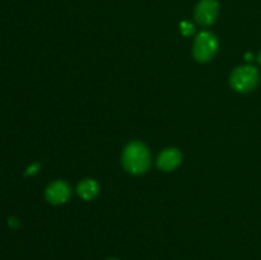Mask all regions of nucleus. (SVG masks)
Returning <instances> with one entry per match:
<instances>
[{
	"instance_id": "obj_1",
	"label": "nucleus",
	"mask_w": 261,
	"mask_h": 260,
	"mask_svg": "<svg viewBox=\"0 0 261 260\" xmlns=\"http://www.w3.org/2000/svg\"><path fill=\"white\" fill-rule=\"evenodd\" d=\"M122 165L127 172L133 175H142L149 168V150L140 142L129 143L122 153Z\"/></svg>"
},
{
	"instance_id": "obj_2",
	"label": "nucleus",
	"mask_w": 261,
	"mask_h": 260,
	"mask_svg": "<svg viewBox=\"0 0 261 260\" xmlns=\"http://www.w3.org/2000/svg\"><path fill=\"white\" fill-rule=\"evenodd\" d=\"M259 83V71L254 66H239L231 74V86L234 91L247 93Z\"/></svg>"
},
{
	"instance_id": "obj_3",
	"label": "nucleus",
	"mask_w": 261,
	"mask_h": 260,
	"mask_svg": "<svg viewBox=\"0 0 261 260\" xmlns=\"http://www.w3.org/2000/svg\"><path fill=\"white\" fill-rule=\"evenodd\" d=\"M218 50V40L211 32H200L194 41L193 55L199 63H206L216 55Z\"/></svg>"
},
{
	"instance_id": "obj_4",
	"label": "nucleus",
	"mask_w": 261,
	"mask_h": 260,
	"mask_svg": "<svg viewBox=\"0 0 261 260\" xmlns=\"http://www.w3.org/2000/svg\"><path fill=\"white\" fill-rule=\"evenodd\" d=\"M219 13V4L217 0H199L194 10L195 20L201 25H211L216 22Z\"/></svg>"
},
{
	"instance_id": "obj_5",
	"label": "nucleus",
	"mask_w": 261,
	"mask_h": 260,
	"mask_svg": "<svg viewBox=\"0 0 261 260\" xmlns=\"http://www.w3.org/2000/svg\"><path fill=\"white\" fill-rule=\"evenodd\" d=\"M70 196V188L65 181H54L46 189V199L51 204H63Z\"/></svg>"
},
{
	"instance_id": "obj_6",
	"label": "nucleus",
	"mask_w": 261,
	"mask_h": 260,
	"mask_svg": "<svg viewBox=\"0 0 261 260\" xmlns=\"http://www.w3.org/2000/svg\"><path fill=\"white\" fill-rule=\"evenodd\" d=\"M181 161H182V155H181L180 150L176 148H167L160 154L157 165L161 170L172 171L180 166Z\"/></svg>"
},
{
	"instance_id": "obj_7",
	"label": "nucleus",
	"mask_w": 261,
	"mask_h": 260,
	"mask_svg": "<svg viewBox=\"0 0 261 260\" xmlns=\"http://www.w3.org/2000/svg\"><path fill=\"white\" fill-rule=\"evenodd\" d=\"M76 191H78L79 196H82L84 200H92L98 195L99 186L94 180L87 178V180L81 181V184L76 188Z\"/></svg>"
},
{
	"instance_id": "obj_8",
	"label": "nucleus",
	"mask_w": 261,
	"mask_h": 260,
	"mask_svg": "<svg viewBox=\"0 0 261 260\" xmlns=\"http://www.w3.org/2000/svg\"><path fill=\"white\" fill-rule=\"evenodd\" d=\"M180 31L184 36H190L194 33V25L189 20H182L180 23Z\"/></svg>"
},
{
	"instance_id": "obj_9",
	"label": "nucleus",
	"mask_w": 261,
	"mask_h": 260,
	"mask_svg": "<svg viewBox=\"0 0 261 260\" xmlns=\"http://www.w3.org/2000/svg\"><path fill=\"white\" fill-rule=\"evenodd\" d=\"M38 168H40V166H38L37 163H36V165H32V166H31V167H28V168H27V172H25V176H28V175H33V173L37 172Z\"/></svg>"
},
{
	"instance_id": "obj_10",
	"label": "nucleus",
	"mask_w": 261,
	"mask_h": 260,
	"mask_svg": "<svg viewBox=\"0 0 261 260\" xmlns=\"http://www.w3.org/2000/svg\"><path fill=\"white\" fill-rule=\"evenodd\" d=\"M9 224H10V226H12V227H15V226H17V221H15L14 218H10V219H9Z\"/></svg>"
},
{
	"instance_id": "obj_11",
	"label": "nucleus",
	"mask_w": 261,
	"mask_h": 260,
	"mask_svg": "<svg viewBox=\"0 0 261 260\" xmlns=\"http://www.w3.org/2000/svg\"><path fill=\"white\" fill-rule=\"evenodd\" d=\"M246 58H247V60H251V54H247Z\"/></svg>"
},
{
	"instance_id": "obj_12",
	"label": "nucleus",
	"mask_w": 261,
	"mask_h": 260,
	"mask_svg": "<svg viewBox=\"0 0 261 260\" xmlns=\"http://www.w3.org/2000/svg\"><path fill=\"white\" fill-rule=\"evenodd\" d=\"M257 60H259V63H260V65H261V51H260V54H259V58H257Z\"/></svg>"
},
{
	"instance_id": "obj_13",
	"label": "nucleus",
	"mask_w": 261,
	"mask_h": 260,
	"mask_svg": "<svg viewBox=\"0 0 261 260\" xmlns=\"http://www.w3.org/2000/svg\"><path fill=\"white\" fill-rule=\"evenodd\" d=\"M109 260H116V259H109Z\"/></svg>"
}]
</instances>
